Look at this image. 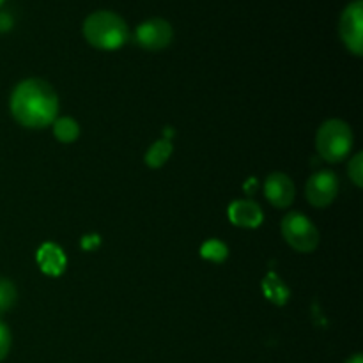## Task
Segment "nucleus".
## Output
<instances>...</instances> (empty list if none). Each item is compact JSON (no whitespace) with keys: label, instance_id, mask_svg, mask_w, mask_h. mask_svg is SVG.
Masks as SVG:
<instances>
[{"label":"nucleus","instance_id":"obj_1","mask_svg":"<svg viewBox=\"0 0 363 363\" xmlns=\"http://www.w3.org/2000/svg\"><path fill=\"white\" fill-rule=\"evenodd\" d=\"M59 98L48 82L27 78L14 87L11 94V113L25 128H46L57 119Z\"/></svg>","mask_w":363,"mask_h":363},{"label":"nucleus","instance_id":"obj_2","mask_svg":"<svg viewBox=\"0 0 363 363\" xmlns=\"http://www.w3.org/2000/svg\"><path fill=\"white\" fill-rule=\"evenodd\" d=\"M85 39L98 50H117L128 41L130 30L123 18L112 11H96L84 21Z\"/></svg>","mask_w":363,"mask_h":363},{"label":"nucleus","instance_id":"obj_3","mask_svg":"<svg viewBox=\"0 0 363 363\" xmlns=\"http://www.w3.org/2000/svg\"><path fill=\"white\" fill-rule=\"evenodd\" d=\"M315 149L325 162H342L353 149V130L340 119L326 121L315 135Z\"/></svg>","mask_w":363,"mask_h":363},{"label":"nucleus","instance_id":"obj_4","mask_svg":"<svg viewBox=\"0 0 363 363\" xmlns=\"http://www.w3.org/2000/svg\"><path fill=\"white\" fill-rule=\"evenodd\" d=\"M282 236L293 250L311 254L319 245V233L311 218L300 211H291L282 220Z\"/></svg>","mask_w":363,"mask_h":363},{"label":"nucleus","instance_id":"obj_5","mask_svg":"<svg viewBox=\"0 0 363 363\" xmlns=\"http://www.w3.org/2000/svg\"><path fill=\"white\" fill-rule=\"evenodd\" d=\"M340 39L353 55L362 57L363 53V2L353 0L347 4L340 14L339 21Z\"/></svg>","mask_w":363,"mask_h":363},{"label":"nucleus","instance_id":"obj_6","mask_svg":"<svg viewBox=\"0 0 363 363\" xmlns=\"http://www.w3.org/2000/svg\"><path fill=\"white\" fill-rule=\"evenodd\" d=\"M174 30L172 25L163 18H149L142 21L135 30V43L140 48L149 50V52H158V50L167 48L172 43Z\"/></svg>","mask_w":363,"mask_h":363},{"label":"nucleus","instance_id":"obj_7","mask_svg":"<svg viewBox=\"0 0 363 363\" xmlns=\"http://www.w3.org/2000/svg\"><path fill=\"white\" fill-rule=\"evenodd\" d=\"M339 194V177L332 170H319L308 177L305 184V197L314 208H326Z\"/></svg>","mask_w":363,"mask_h":363},{"label":"nucleus","instance_id":"obj_8","mask_svg":"<svg viewBox=\"0 0 363 363\" xmlns=\"http://www.w3.org/2000/svg\"><path fill=\"white\" fill-rule=\"evenodd\" d=\"M264 195L275 208L286 209L294 201V183L282 172H273L264 181Z\"/></svg>","mask_w":363,"mask_h":363},{"label":"nucleus","instance_id":"obj_9","mask_svg":"<svg viewBox=\"0 0 363 363\" xmlns=\"http://www.w3.org/2000/svg\"><path fill=\"white\" fill-rule=\"evenodd\" d=\"M229 218L234 225L247 227V229H255L262 223L261 208L252 201H236L229 208Z\"/></svg>","mask_w":363,"mask_h":363},{"label":"nucleus","instance_id":"obj_10","mask_svg":"<svg viewBox=\"0 0 363 363\" xmlns=\"http://www.w3.org/2000/svg\"><path fill=\"white\" fill-rule=\"evenodd\" d=\"M39 264H41L43 272L50 273V275H59L66 266V257L62 255V250L57 248L55 245H45L39 250Z\"/></svg>","mask_w":363,"mask_h":363},{"label":"nucleus","instance_id":"obj_11","mask_svg":"<svg viewBox=\"0 0 363 363\" xmlns=\"http://www.w3.org/2000/svg\"><path fill=\"white\" fill-rule=\"evenodd\" d=\"M172 149V144H170V140H167V138L155 142V144L147 149V152H145V163H147V167H151V169H160V167L170 158Z\"/></svg>","mask_w":363,"mask_h":363},{"label":"nucleus","instance_id":"obj_12","mask_svg":"<svg viewBox=\"0 0 363 363\" xmlns=\"http://www.w3.org/2000/svg\"><path fill=\"white\" fill-rule=\"evenodd\" d=\"M53 133H55L57 140L62 144H71L80 135V126L71 117H60V119L53 121Z\"/></svg>","mask_w":363,"mask_h":363},{"label":"nucleus","instance_id":"obj_13","mask_svg":"<svg viewBox=\"0 0 363 363\" xmlns=\"http://www.w3.org/2000/svg\"><path fill=\"white\" fill-rule=\"evenodd\" d=\"M18 300V291L9 279H0V315L9 312Z\"/></svg>","mask_w":363,"mask_h":363},{"label":"nucleus","instance_id":"obj_14","mask_svg":"<svg viewBox=\"0 0 363 363\" xmlns=\"http://www.w3.org/2000/svg\"><path fill=\"white\" fill-rule=\"evenodd\" d=\"M202 255H204L206 259L220 262L227 257V247L223 243H220V241L211 240L204 245V248H202Z\"/></svg>","mask_w":363,"mask_h":363},{"label":"nucleus","instance_id":"obj_15","mask_svg":"<svg viewBox=\"0 0 363 363\" xmlns=\"http://www.w3.org/2000/svg\"><path fill=\"white\" fill-rule=\"evenodd\" d=\"M347 174H350L351 181H353L358 188L363 186V155L362 152H357V155L351 158L350 167H347Z\"/></svg>","mask_w":363,"mask_h":363},{"label":"nucleus","instance_id":"obj_16","mask_svg":"<svg viewBox=\"0 0 363 363\" xmlns=\"http://www.w3.org/2000/svg\"><path fill=\"white\" fill-rule=\"evenodd\" d=\"M11 350V332L4 321H0V362L9 354Z\"/></svg>","mask_w":363,"mask_h":363},{"label":"nucleus","instance_id":"obj_17","mask_svg":"<svg viewBox=\"0 0 363 363\" xmlns=\"http://www.w3.org/2000/svg\"><path fill=\"white\" fill-rule=\"evenodd\" d=\"M11 25H13V21H11L9 14L0 13V30H7V28H11Z\"/></svg>","mask_w":363,"mask_h":363},{"label":"nucleus","instance_id":"obj_18","mask_svg":"<svg viewBox=\"0 0 363 363\" xmlns=\"http://www.w3.org/2000/svg\"><path fill=\"white\" fill-rule=\"evenodd\" d=\"M344 363H363V358H362L360 353H357V354H353L351 358H347V360Z\"/></svg>","mask_w":363,"mask_h":363},{"label":"nucleus","instance_id":"obj_19","mask_svg":"<svg viewBox=\"0 0 363 363\" xmlns=\"http://www.w3.org/2000/svg\"><path fill=\"white\" fill-rule=\"evenodd\" d=\"M4 2H6V0H0V7H2V6H4Z\"/></svg>","mask_w":363,"mask_h":363}]
</instances>
